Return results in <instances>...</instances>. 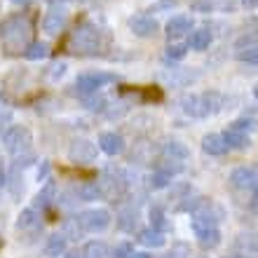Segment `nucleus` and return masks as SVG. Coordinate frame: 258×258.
Returning a JSON list of instances; mask_svg holds the SVG:
<instances>
[{
  "label": "nucleus",
  "mask_w": 258,
  "mask_h": 258,
  "mask_svg": "<svg viewBox=\"0 0 258 258\" xmlns=\"http://www.w3.org/2000/svg\"><path fill=\"white\" fill-rule=\"evenodd\" d=\"M31 33H33V26H31V19L26 14H14L0 24V42L10 54L24 52L28 47Z\"/></svg>",
  "instance_id": "f257e3e1"
},
{
  "label": "nucleus",
  "mask_w": 258,
  "mask_h": 258,
  "mask_svg": "<svg viewBox=\"0 0 258 258\" xmlns=\"http://www.w3.org/2000/svg\"><path fill=\"white\" fill-rule=\"evenodd\" d=\"M101 49V28L92 21H80L68 38V52L82 56H92Z\"/></svg>",
  "instance_id": "f03ea898"
},
{
  "label": "nucleus",
  "mask_w": 258,
  "mask_h": 258,
  "mask_svg": "<svg viewBox=\"0 0 258 258\" xmlns=\"http://www.w3.org/2000/svg\"><path fill=\"white\" fill-rule=\"evenodd\" d=\"M3 143H5V150L10 153V155L19 157V155H24V153H28L31 143H33V134H31L26 127L14 124V127H10L5 132V136H3Z\"/></svg>",
  "instance_id": "7ed1b4c3"
},
{
  "label": "nucleus",
  "mask_w": 258,
  "mask_h": 258,
  "mask_svg": "<svg viewBox=\"0 0 258 258\" xmlns=\"http://www.w3.org/2000/svg\"><path fill=\"white\" fill-rule=\"evenodd\" d=\"M110 82H115V75L113 73H103V71H94V73H85L75 80V92L82 96L96 94V89L106 87Z\"/></svg>",
  "instance_id": "20e7f679"
},
{
  "label": "nucleus",
  "mask_w": 258,
  "mask_h": 258,
  "mask_svg": "<svg viewBox=\"0 0 258 258\" xmlns=\"http://www.w3.org/2000/svg\"><path fill=\"white\" fill-rule=\"evenodd\" d=\"M78 223L85 232H101L110 225V214L106 209H89L78 216Z\"/></svg>",
  "instance_id": "39448f33"
},
{
  "label": "nucleus",
  "mask_w": 258,
  "mask_h": 258,
  "mask_svg": "<svg viewBox=\"0 0 258 258\" xmlns=\"http://www.w3.org/2000/svg\"><path fill=\"white\" fill-rule=\"evenodd\" d=\"M230 185L237 190H258V167H237L230 174Z\"/></svg>",
  "instance_id": "423d86ee"
},
{
  "label": "nucleus",
  "mask_w": 258,
  "mask_h": 258,
  "mask_svg": "<svg viewBox=\"0 0 258 258\" xmlns=\"http://www.w3.org/2000/svg\"><path fill=\"white\" fill-rule=\"evenodd\" d=\"M68 157L75 164H92L96 160V146L87 139H75L68 148Z\"/></svg>",
  "instance_id": "0eeeda50"
},
{
  "label": "nucleus",
  "mask_w": 258,
  "mask_h": 258,
  "mask_svg": "<svg viewBox=\"0 0 258 258\" xmlns=\"http://www.w3.org/2000/svg\"><path fill=\"white\" fill-rule=\"evenodd\" d=\"M99 190H101V197H106V200H117V197H122L124 190H127V181L117 176H110V171H106L103 178L99 181Z\"/></svg>",
  "instance_id": "6e6552de"
},
{
  "label": "nucleus",
  "mask_w": 258,
  "mask_h": 258,
  "mask_svg": "<svg viewBox=\"0 0 258 258\" xmlns=\"http://www.w3.org/2000/svg\"><path fill=\"white\" fill-rule=\"evenodd\" d=\"M129 28H132V33H134L136 38H153L160 26H157V21L153 19V17H148V14H136V17L129 19Z\"/></svg>",
  "instance_id": "1a4fd4ad"
},
{
  "label": "nucleus",
  "mask_w": 258,
  "mask_h": 258,
  "mask_svg": "<svg viewBox=\"0 0 258 258\" xmlns=\"http://www.w3.org/2000/svg\"><path fill=\"white\" fill-rule=\"evenodd\" d=\"M66 19H68V12L63 7H52V10L45 14V19H42V31L49 35L59 33V31L66 26Z\"/></svg>",
  "instance_id": "9d476101"
},
{
  "label": "nucleus",
  "mask_w": 258,
  "mask_h": 258,
  "mask_svg": "<svg viewBox=\"0 0 258 258\" xmlns=\"http://www.w3.org/2000/svg\"><path fill=\"white\" fill-rule=\"evenodd\" d=\"M99 148H101L106 155L115 157L124 150V139L120 134H115V132H103V134L99 136Z\"/></svg>",
  "instance_id": "9b49d317"
},
{
  "label": "nucleus",
  "mask_w": 258,
  "mask_h": 258,
  "mask_svg": "<svg viewBox=\"0 0 258 258\" xmlns=\"http://www.w3.org/2000/svg\"><path fill=\"white\" fill-rule=\"evenodd\" d=\"M190 31H192V17H188V14H178V17H171L167 21V35H169V40L171 38H183Z\"/></svg>",
  "instance_id": "f8f14e48"
},
{
  "label": "nucleus",
  "mask_w": 258,
  "mask_h": 258,
  "mask_svg": "<svg viewBox=\"0 0 258 258\" xmlns=\"http://www.w3.org/2000/svg\"><path fill=\"white\" fill-rule=\"evenodd\" d=\"M162 157H171V160H188L190 157V150L185 148V143L176 141V139H167L162 143Z\"/></svg>",
  "instance_id": "ddd939ff"
},
{
  "label": "nucleus",
  "mask_w": 258,
  "mask_h": 258,
  "mask_svg": "<svg viewBox=\"0 0 258 258\" xmlns=\"http://www.w3.org/2000/svg\"><path fill=\"white\" fill-rule=\"evenodd\" d=\"M202 150L207 155H225L228 153V146H225L223 134H207L202 139Z\"/></svg>",
  "instance_id": "4468645a"
},
{
  "label": "nucleus",
  "mask_w": 258,
  "mask_h": 258,
  "mask_svg": "<svg viewBox=\"0 0 258 258\" xmlns=\"http://www.w3.org/2000/svg\"><path fill=\"white\" fill-rule=\"evenodd\" d=\"M139 221H141V216H139V209H134V207L122 209L120 214H117V228L124 230V232L139 230Z\"/></svg>",
  "instance_id": "2eb2a0df"
},
{
  "label": "nucleus",
  "mask_w": 258,
  "mask_h": 258,
  "mask_svg": "<svg viewBox=\"0 0 258 258\" xmlns=\"http://www.w3.org/2000/svg\"><path fill=\"white\" fill-rule=\"evenodd\" d=\"M211 38H214V35H211L209 28H197V31L190 33V38H188V47L197 49V52H204V49H209Z\"/></svg>",
  "instance_id": "dca6fc26"
},
{
  "label": "nucleus",
  "mask_w": 258,
  "mask_h": 258,
  "mask_svg": "<svg viewBox=\"0 0 258 258\" xmlns=\"http://www.w3.org/2000/svg\"><path fill=\"white\" fill-rule=\"evenodd\" d=\"M139 242H141L143 246H148V249H160V246H164L167 237H164V232L146 228V230H139Z\"/></svg>",
  "instance_id": "f3484780"
},
{
  "label": "nucleus",
  "mask_w": 258,
  "mask_h": 258,
  "mask_svg": "<svg viewBox=\"0 0 258 258\" xmlns=\"http://www.w3.org/2000/svg\"><path fill=\"white\" fill-rule=\"evenodd\" d=\"M223 139H225V146H228V150H246L249 146H251V139H249V134L232 132V129H228V132H225Z\"/></svg>",
  "instance_id": "a211bd4d"
},
{
  "label": "nucleus",
  "mask_w": 258,
  "mask_h": 258,
  "mask_svg": "<svg viewBox=\"0 0 258 258\" xmlns=\"http://www.w3.org/2000/svg\"><path fill=\"white\" fill-rule=\"evenodd\" d=\"M17 228H19V230H35V228H40V216H38V211L35 209H24L19 214Z\"/></svg>",
  "instance_id": "6ab92c4d"
},
{
  "label": "nucleus",
  "mask_w": 258,
  "mask_h": 258,
  "mask_svg": "<svg viewBox=\"0 0 258 258\" xmlns=\"http://www.w3.org/2000/svg\"><path fill=\"white\" fill-rule=\"evenodd\" d=\"M66 253V237L63 235H52L45 244V256L49 258H59Z\"/></svg>",
  "instance_id": "aec40b11"
},
{
  "label": "nucleus",
  "mask_w": 258,
  "mask_h": 258,
  "mask_svg": "<svg viewBox=\"0 0 258 258\" xmlns=\"http://www.w3.org/2000/svg\"><path fill=\"white\" fill-rule=\"evenodd\" d=\"M82 256H85V258H108L110 256V249L106 246V242L94 239V242H87V244H85Z\"/></svg>",
  "instance_id": "412c9836"
},
{
  "label": "nucleus",
  "mask_w": 258,
  "mask_h": 258,
  "mask_svg": "<svg viewBox=\"0 0 258 258\" xmlns=\"http://www.w3.org/2000/svg\"><path fill=\"white\" fill-rule=\"evenodd\" d=\"M54 181H47L45 183V188H42L38 195H35V207L38 209H49L52 207V202H54Z\"/></svg>",
  "instance_id": "4be33fe9"
},
{
  "label": "nucleus",
  "mask_w": 258,
  "mask_h": 258,
  "mask_svg": "<svg viewBox=\"0 0 258 258\" xmlns=\"http://www.w3.org/2000/svg\"><path fill=\"white\" fill-rule=\"evenodd\" d=\"M150 228H153V230H160V232L171 230V223L167 221L164 209H160V207H153V209H150Z\"/></svg>",
  "instance_id": "5701e85b"
},
{
  "label": "nucleus",
  "mask_w": 258,
  "mask_h": 258,
  "mask_svg": "<svg viewBox=\"0 0 258 258\" xmlns=\"http://www.w3.org/2000/svg\"><path fill=\"white\" fill-rule=\"evenodd\" d=\"M21 54L26 56L28 61H38V59H45V56L49 54V47H47V42H28V47L21 52Z\"/></svg>",
  "instance_id": "b1692460"
},
{
  "label": "nucleus",
  "mask_w": 258,
  "mask_h": 258,
  "mask_svg": "<svg viewBox=\"0 0 258 258\" xmlns=\"http://www.w3.org/2000/svg\"><path fill=\"white\" fill-rule=\"evenodd\" d=\"M204 202H207V197H202V195H185V197H181L176 211H190V214H195Z\"/></svg>",
  "instance_id": "393cba45"
},
{
  "label": "nucleus",
  "mask_w": 258,
  "mask_h": 258,
  "mask_svg": "<svg viewBox=\"0 0 258 258\" xmlns=\"http://www.w3.org/2000/svg\"><path fill=\"white\" fill-rule=\"evenodd\" d=\"M157 169L164 171V174H169V176H174V174H181V171H183V162H181V160H171V157H162L160 164H157Z\"/></svg>",
  "instance_id": "a878e982"
},
{
  "label": "nucleus",
  "mask_w": 258,
  "mask_h": 258,
  "mask_svg": "<svg viewBox=\"0 0 258 258\" xmlns=\"http://www.w3.org/2000/svg\"><path fill=\"white\" fill-rule=\"evenodd\" d=\"M169 183H171V176H169V174H164V171H160V169H155L153 174H150L148 185L153 188V190H162V188H167Z\"/></svg>",
  "instance_id": "bb28decb"
},
{
  "label": "nucleus",
  "mask_w": 258,
  "mask_h": 258,
  "mask_svg": "<svg viewBox=\"0 0 258 258\" xmlns=\"http://www.w3.org/2000/svg\"><path fill=\"white\" fill-rule=\"evenodd\" d=\"M237 246L239 249H244L246 253H258V235H253V232H249V235H239Z\"/></svg>",
  "instance_id": "cd10ccee"
},
{
  "label": "nucleus",
  "mask_w": 258,
  "mask_h": 258,
  "mask_svg": "<svg viewBox=\"0 0 258 258\" xmlns=\"http://www.w3.org/2000/svg\"><path fill=\"white\" fill-rule=\"evenodd\" d=\"M78 195H80L85 202H89V200H96V197H101L99 183H96V181H92V183H82L80 188H78Z\"/></svg>",
  "instance_id": "c85d7f7f"
},
{
  "label": "nucleus",
  "mask_w": 258,
  "mask_h": 258,
  "mask_svg": "<svg viewBox=\"0 0 258 258\" xmlns=\"http://www.w3.org/2000/svg\"><path fill=\"white\" fill-rule=\"evenodd\" d=\"M188 256H190V244L188 242H174L171 249L162 258H188Z\"/></svg>",
  "instance_id": "c756f323"
},
{
  "label": "nucleus",
  "mask_w": 258,
  "mask_h": 258,
  "mask_svg": "<svg viewBox=\"0 0 258 258\" xmlns=\"http://www.w3.org/2000/svg\"><path fill=\"white\" fill-rule=\"evenodd\" d=\"M82 228H80V223H78V218H71V221H66L63 223V237L66 239H78V237H82Z\"/></svg>",
  "instance_id": "7c9ffc66"
},
{
  "label": "nucleus",
  "mask_w": 258,
  "mask_h": 258,
  "mask_svg": "<svg viewBox=\"0 0 258 258\" xmlns=\"http://www.w3.org/2000/svg\"><path fill=\"white\" fill-rule=\"evenodd\" d=\"M237 59H239V61H246V63L258 66V45H246L244 49H239Z\"/></svg>",
  "instance_id": "2f4dec72"
},
{
  "label": "nucleus",
  "mask_w": 258,
  "mask_h": 258,
  "mask_svg": "<svg viewBox=\"0 0 258 258\" xmlns=\"http://www.w3.org/2000/svg\"><path fill=\"white\" fill-rule=\"evenodd\" d=\"M253 127H256V122H253V120H246V117H239V120H235V122L230 124L232 132H242V134H249Z\"/></svg>",
  "instance_id": "473e14b6"
},
{
  "label": "nucleus",
  "mask_w": 258,
  "mask_h": 258,
  "mask_svg": "<svg viewBox=\"0 0 258 258\" xmlns=\"http://www.w3.org/2000/svg\"><path fill=\"white\" fill-rule=\"evenodd\" d=\"M132 253H134L132 244H129V242H120V244L110 251V258H132Z\"/></svg>",
  "instance_id": "72a5a7b5"
},
{
  "label": "nucleus",
  "mask_w": 258,
  "mask_h": 258,
  "mask_svg": "<svg viewBox=\"0 0 258 258\" xmlns=\"http://www.w3.org/2000/svg\"><path fill=\"white\" fill-rule=\"evenodd\" d=\"M141 99L143 101H162V89L160 87H143Z\"/></svg>",
  "instance_id": "f704fd0d"
},
{
  "label": "nucleus",
  "mask_w": 258,
  "mask_h": 258,
  "mask_svg": "<svg viewBox=\"0 0 258 258\" xmlns=\"http://www.w3.org/2000/svg\"><path fill=\"white\" fill-rule=\"evenodd\" d=\"M185 52H188V45H169V47H167V59L178 61V59L185 56Z\"/></svg>",
  "instance_id": "c9c22d12"
},
{
  "label": "nucleus",
  "mask_w": 258,
  "mask_h": 258,
  "mask_svg": "<svg viewBox=\"0 0 258 258\" xmlns=\"http://www.w3.org/2000/svg\"><path fill=\"white\" fill-rule=\"evenodd\" d=\"M85 106H87L89 110H103L106 108V99L103 96H85Z\"/></svg>",
  "instance_id": "e433bc0d"
},
{
  "label": "nucleus",
  "mask_w": 258,
  "mask_h": 258,
  "mask_svg": "<svg viewBox=\"0 0 258 258\" xmlns=\"http://www.w3.org/2000/svg\"><path fill=\"white\" fill-rule=\"evenodd\" d=\"M178 0H160V3H155V5L150 7L148 12H162V10H171V7H176Z\"/></svg>",
  "instance_id": "4c0bfd02"
},
{
  "label": "nucleus",
  "mask_w": 258,
  "mask_h": 258,
  "mask_svg": "<svg viewBox=\"0 0 258 258\" xmlns=\"http://www.w3.org/2000/svg\"><path fill=\"white\" fill-rule=\"evenodd\" d=\"M63 71H66V63H63V61L52 63V66H49V78H52V80H56V78H61V75H63Z\"/></svg>",
  "instance_id": "58836bf2"
},
{
  "label": "nucleus",
  "mask_w": 258,
  "mask_h": 258,
  "mask_svg": "<svg viewBox=\"0 0 258 258\" xmlns=\"http://www.w3.org/2000/svg\"><path fill=\"white\" fill-rule=\"evenodd\" d=\"M192 10H195V12H211V10H214V3H211V0H195V3H192Z\"/></svg>",
  "instance_id": "ea45409f"
},
{
  "label": "nucleus",
  "mask_w": 258,
  "mask_h": 258,
  "mask_svg": "<svg viewBox=\"0 0 258 258\" xmlns=\"http://www.w3.org/2000/svg\"><path fill=\"white\" fill-rule=\"evenodd\" d=\"M47 171H49V162H42V169L38 171V181H40V178H47Z\"/></svg>",
  "instance_id": "a19ab883"
},
{
  "label": "nucleus",
  "mask_w": 258,
  "mask_h": 258,
  "mask_svg": "<svg viewBox=\"0 0 258 258\" xmlns=\"http://www.w3.org/2000/svg\"><path fill=\"white\" fill-rule=\"evenodd\" d=\"M3 120H12V110H3L0 108V122Z\"/></svg>",
  "instance_id": "79ce46f5"
},
{
  "label": "nucleus",
  "mask_w": 258,
  "mask_h": 258,
  "mask_svg": "<svg viewBox=\"0 0 258 258\" xmlns=\"http://www.w3.org/2000/svg\"><path fill=\"white\" fill-rule=\"evenodd\" d=\"M242 5H244L246 10H253V7H258V0H242Z\"/></svg>",
  "instance_id": "37998d69"
},
{
  "label": "nucleus",
  "mask_w": 258,
  "mask_h": 258,
  "mask_svg": "<svg viewBox=\"0 0 258 258\" xmlns=\"http://www.w3.org/2000/svg\"><path fill=\"white\" fill-rule=\"evenodd\" d=\"M63 258H85V256H82V251H68Z\"/></svg>",
  "instance_id": "c03bdc74"
},
{
  "label": "nucleus",
  "mask_w": 258,
  "mask_h": 258,
  "mask_svg": "<svg viewBox=\"0 0 258 258\" xmlns=\"http://www.w3.org/2000/svg\"><path fill=\"white\" fill-rule=\"evenodd\" d=\"M132 258H153V256L146 253V251H139V253H132Z\"/></svg>",
  "instance_id": "a18cd8bd"
},
{
  "label": "nucleus",
  "mask_w": 258,
  "mask_h": 258,
  "mask_svg": "<svg viewBox=\"0 0 258 258\" xmlns=\"http://www.w3.org/2000/svg\"><path fill=\"white\" fill-rule=\"evenodd\" d=\"M12 3H17V5H26L28 0H12Z\"/></svg>",
  "instance_id": "49530a36"
},
{
  "label": "nucleus",
  "mask_w": 258,
  "mask_h": 258,
  "mask_svg": "<svg viewBox=\"0 0 258 258\" xmlns=\"http://www.w3.org/2000/svg\"><path fill=\"white\" fill-rule=\"evenodd\" d=\"M52 5H59V3H66V0H49Z\"/></svg>",
  "instance_id": "de8ad7c7"
},
{
  "label": "nucleus",
  "mask_w": 258,
  "mask_h": 258,
  "mask_svg": "<svg viewBox=\"0 0 258 258\" xmlns=\"http://www.w3.org/2000/svg\"><path fill=\"white\" fill-rule=\"evenodd\" d=\"M253 96H256V99H258V85H256V87H253Z\"/></svg>",
  "instance_id": "09e8293b"
},
{
  "label": "nucleus",
  "mask_w": 258,
  "mask_h": 258,
  "mask_svg": "<svg viewBox=\"0 0 258 258\" xmlns=\"http://www.w3.org/2000/svg\"><path fill=\"white\" fill-rule=\"evenodd\" d=\"M0 246H3V237H0Z\"/></svg>",
  "instance_id": "8fccbe9b"
},
{
  "label": "nucleus",
  "mask_w": 258,
  "mask_h": 258,
  "mask_svg": "<svg viewBox=\"0 0 258 258\" xmlns=\"http://www.w3.org/2000/svg\"><path fill=\"white\" fill-rule=\"evenodd\" d=\"M242 258H249V256H242Z\"/></svg>",
  "instance_id": "3c124183"
},
{
  "label": "nucleus",
  "mask_w": 258,
  "mask_h": 258,
  "mask_svg": "<svg viewBox=\"0 0 258 258\" xmlns=\"http://www.w3.org/2000/svg\"><path fill=\"white\" fill-rule=\"evenodd\" d=\"M228 258H232V256H228Z\"/></svg>",
  "instance_id": "603ef678"
}]
</instances>
